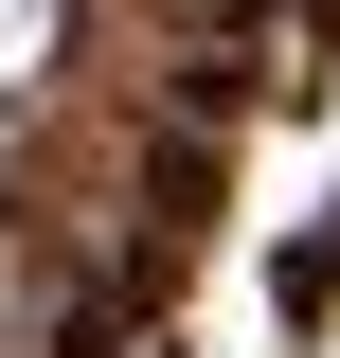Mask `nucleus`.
I'll return each mask as SVG.
<instances>
[{
	"label": "nucleus",
	"mask_w": 340,
	"mask_h": 358,
	"mask_svg": "<svg viewBox=\"0 0 340 358\" xmlns=\"http://www.w3.org/2000/svg\"><path fill=\"white\" fill-rule=\"evenodd\" d=\"M54 18H72V0H0V90H18V72L54 54Z\"/></svg>",
	"instance_id": "1"
}]
</instances>
